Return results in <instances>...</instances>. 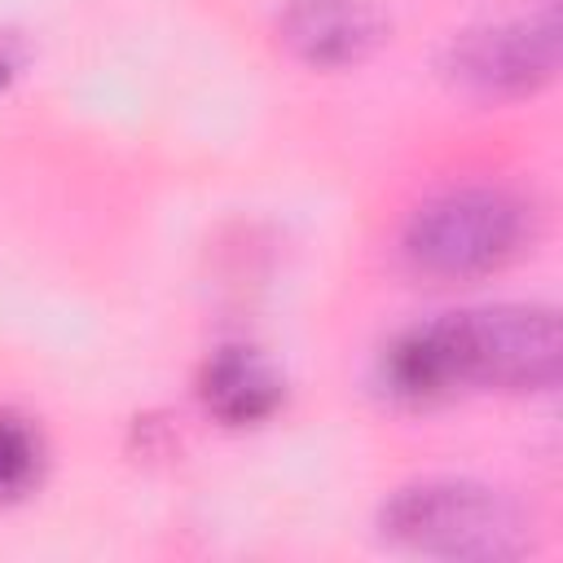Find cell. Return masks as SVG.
Listing matches in <instances>:
<instances>
[{
    "label": "cell",
    "instance_id": "cell-4",
    "mask_svg": "<svg viewBox=\"0 0 563 563\" xmlns=\"http://www.w3.org/2000/svg\"><path fill=\"white\" fill-rule=\"evenodd\" d=\"M559 70V18L554 9L484 22L453 35L440 53L449 88L479 101H510L545 88Z\"/></svg>",
    "mask_w": 563,
    "mask_h": 563
},
{
    "label": "cell",
    "instance_id": "cell-5",
    "mask_svg": "<svg viewBox=\"0 0 563 563\" xmlns=\"http://www.w3.org/2000/svg\"><path fill=\"white\" fill-rule=\"evenodd\" d=\"M277 35L308 66H356L383 44L387 18L374 0H286Z\"/></svg>",
    "mask_w": 563,
    "mask_h": 563
},
{
    "label": "cell",
    "instance_id": "cell-3",
    "mask_svg": "<svg viewBox=\"0 0 563 563\" xmlns=\"http://www.w3.org/2000/svg\"><path fill=\"white\" fill-rule=\"evenodd\" d=\"M457 387L541 391L559 378V321L541 303H488L440 317Z\"/></svg>",
    "mask_w": 563,
    "mask_h": 563
},
{
    "label": "cell",
    "instance_id": "cell-2",
    "mask_svg": "<svg viewBox=\"0 0 563 563\" xmlns=\"http://www.w3.org/2000/svg\"><path fill=\"white\" fill-rule=\"evenodd\" d=\"M378 532L387 545L427 559H515L528 545L519 510L488 484L466 475H427L400 484L383 510Z\"/></svg>",
    "mask_w": 563,
    "mask_h": 563
},
{
    "label": "cell",
    "instance_id": "cell-6",
    "mask_svg": "<svg viewBox=\"0 0 563 563\" xmlns=\"http://www.w3.org/2000/svg\"><path fill=\"white\" fill-rule=\"evenodd\" d=\"M198 387H202V405L220 422H229V427L264 422L282 405V378L251 347H220V352H211V361L202 365Z\"/></svg>",
    "mask_w": 563,
    "mask_h": 563
},
{
    "label": "cell",
    "instance_id": "cell-7",
    "mask_svg": "<svg viewBox=\"0 0 563 563\" xmlns=\"http://www.w3.org/2000/svg\"><path fill=\"white\" fill-rule=\"evenodd\" d=\"M40 475V435L26 418L0 413V501L22 497Z\"/></svg>",
    "mask_w": 563,
    "mask_h": 563
},
{
    "label": "cell",
    "instance_id": "cell-1",
    "mask_svg": "<svg viewBox=\"0 0 563 563\" xmlns=\"http://www.w3.org/2000/svg\"><path fill=\"white\" fill-rule=\"evenodd\" d=\"M532 238V207L506 185H453L431 194L400 233L418 277L471 282L506 268Z\"/></svg>",
    "mask_w": 563,
    "mask_h": 563
}]
</instances>
